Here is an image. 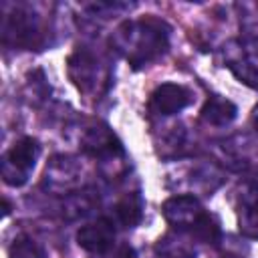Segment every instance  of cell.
<instances>
[{
    "mask_svg": "<svg viewBox=\"0 0 258 258\" xmlns=\"http://www.w3.org/2000/svg\"><path fill=\"white\" fill-rule=\"evenodd\" d=\"M8 256L10 258H46V252L34 238L22 234L12 240L8 248Z\"/></svg>",
    "mask_w": 258,
    "mask_h": 258,
    "instance_id": "5bb4252c",
    "label": "cell"
},
{
    "mask_svg": "<svg viewBox=\"0 0 258 258\" xmlns=\"http://www.w3.org/2000/svg\"><path fill=\"white\" fill-rule=\"evenodd\" d=\"M77 242L91 254H105L115 242V226L107 218H99L77 232Z\"/></svg>",
    "mask_w": 258,
    "mask_h": 258,
    "instance_id": "52a82bcc",
    "label": "cell"
},
{
    "mask_svg": "<svg viewBox=\"0 0 258 258\" xmlns=\"http://www.w3.org/2000/svg\"><path fill=\"white\" fill-rule=\"evenodd\" d=\"M236 113H238V109H236V105L232 101L214 95V97H210L206 101V105L202 107V113L200 115H202V119L206 123L216 125V127H222V125L232 123L236 119Z\"/></svg>",
    "mask_w": 258,
    "mask_h": 258,
    "instance_id": "30bf717a",
    "label": "cell"
},
{
    "mask_svg": "<svg viewBox=\"0 0 258 258\" xmlns=\"http://www.w3.org/2000/svg\"><path fill=\"white\" fill-rule=\"evenodd\" d=\"M228 69L248 87L258 89V38L236 42L228 54Z\"/></svg>",
    "mask_w": 258,
    "mask_h": 258,
    "instance_id": "5b68a950",
    "label": "cell"
},
{
    "mask_svg": "<svg viewBox=\"0 0 258 258\" xmlns=\"http://www.w3.org/2000/svg\"><path fill=\"white\" fill-rule=\"evenodd\" d=\"M191 103V91L177 83H163L159 85L149 97V113L153 115H175Z\"/></svg>",
    "mask_w": 258,
    "mask_h": 258,
    "instance_id": "8992f818",
    "label": "cell"
},
{
    "mask_svg": "<svg viewBox=\"0 0 258 258\" xmlns=\"http://www.w3.org/2000/svg\"><path fill=\"white\" fill-rule=\"evenodd\" d=\"M115 216L123 228H135L143 216V204L139 194H127L125 198H121L115 206Z\"/></svg>",
    "mask_w": 258,
    "mask_h": 258,
    "instance_id": "8fae6325",
    "label": "cell"
},
{
    "mask_svg": "<svg viewBox=\"0 0 258 258\" xmlns=\"http://www.w3.org/2000/svg\"><path fill=\"white\" fill-rule=\"evenodd\" d=\"M155 250L161 258H194V248L189 246L187 240L179 238L177 234H167L163 236L157 244Z\"/></svg>",
    "mask_w": 258,
    "mask_h": 258,
    "instance_id": "7c38bea8",
    "label": "cell"
},
{
    "mask_svg": "<svg viewBox=\"0 0 258 258\" xmlns=\"http://www.w3.org/2000/svg\"><path fill=\"white\" fill-rule=\"evenodd\" d=\"M2 34H4V42H12L14 46L20 48L38 46L42 40L38 18L26 10H14L10 16H6Z\"/></svg>",
    "mask_w": 258,
    "mask_h": 258,
    "instance_id": "3957f363",
    "label": "cell"
},
{
    "mask_svg": "<svg viewBox=\"0 0 258 258\" xmlns=\"http://www.w3.org/2000/svg\"><path fill=\"white\" fill-rule=\"evenodd\" d=\"M69 77L79 87V91H91L99 79V62L93 52L79 48L69 58Z\"/></svg>",
    "mask_w": 258,
    "mask_h": 258,
    "instance_id": "ba28073f",
    "label": "cell"
},
{
    "mask_svg": "<svg viewBox=\"0 0 258 258\" xmlns=\"http://www.w3.org/2000/svg\"><path fill=\"white\" fill-rule=\"evenodd\" d=\"M252 123H254V127L258 129V105H256V109H254V113H252Z\"/></svg>",
    "mask_w": 258,
    "mask_h": 258,
    "instance_id": "9a60e30c",
    "label": "cell"
},
{
    "mask_svg": "<svg viewBox=\"0 0 258 258\" xmlns=\"http://www.w3.org/2000/svg\"><path fill=\"white\" fill-rule=\"evenodd\" d=\"M40 155V145L32 137H22L18 139L2 157L0 173L2 179L8 185H24L36 165V159Z\"/></svg>",
    "mask_w": 258,
    "mask_h": 258,
    "instance_id": "7a4b0ae2",
    "label": "cell"
},
{
    "mask_svg": "<svg viewBox=\"0 0 258 258\" xmlns=\"http://www.w3.org/2000/svg\"><path fill=\"white\" fill-rule=\"evenodd\" d=\"M167 36V26L161 20L141 18L125 22L115 32V46L133 69H141L165 52Z\"/></svg>",
    "mask_w": 258,
    "mask_h": 258,
    "instance_id": "6da1fadb",
    "label": "cell"
},
{
    "mask_svg": "<svg viewBox=\"0 0 258 258\" xmlns=\"http://www.w3.org/2000/svg\"><path fill=\"white\" fill-rule=\"evenodd\" d=\"M83 149L93 157H115L123 153L121 141L105 125L87 129V133L83 135Z\"/></svg>",
    "mask_w": 258,
    "mask_h": 258,
    "instance_id": "9c48e42d",
    "label": "cell"
},
{
    "mask_svg": "<svg viewBox=\"0 0 258 258\" xmlns=\"http://www.w3.org/2000/svg\"><path fill=\"white\" fill-rule=\"evenodd\" d=\"M161 212L177 232H191L206 214V210L194 196H173L163 204Z\"/></svg>",
    "mask_w": 258,
    "mask_h": 258,
    "instance_id": "277c9868",
    "label": "cell"
},
{
    "mask_svg": "<svg viewBox=\"0 0 258 258\" xmlns=\"http://www.w3.org/2000/svg\"><path fill=\"white\" fill-rule=\"evenodd\" d=\"M226 258H240V256H226Z\"/></svg>",
    "mask_w": 258,
    "mask_h": 258,
    "instance_id": "2e32d148",
    "label": "cell"
},
{
    "mask_svg": "<svg viewBox=\"0 0 258 258\" xmlns=\"http://www.w3.org/2000/svg\"><path fill=\"white\" fill-rule=\"evenodd\" d=\"M238 230L242 236L258 240V202L244 198L238 210Z\"/></svg>",
    "mask_w": 258,
    "mask_h": 258,
    "instance_id": "4fadbf2b",
    "label": "cell"
}]
</instances>
